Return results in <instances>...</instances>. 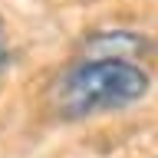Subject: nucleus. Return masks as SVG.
Listing matches in <instances>:
<instances>
[{"instance_id": "f03ea898", "label": "nucleus", "mask_w": 158, "mask_h": 158, "mask_svg": "<svg viewBox=\"0 0 158 158\" xmlns=\"http://www.w3.org/2000/svg\"><path fill=\"white\" fill-rule=\"evenodd\" d=\"M148 49V40L135 30H99L86 40L82 46V56H92V59H135L138 53Z\"/></svg>"}, {"instance_id": "7ed1b4c3", "label": "nucleus", "mask_w": 158, "mask_h": 158, "mask_svg": "<svg viewBox=\"0 0 158 158\" xmlns=\"http://www.w3.org/2000/svg\"><path fill=\"white\" fill-rule=\"evenodd\" d=\"M10 66V43H7V30H3V20H0V79Z\"/></svg>"}, {"instance_id": "f257e3e1", "label": "nucleus", "mask_w": 158, "mask_h": 158, "mask_svg": "<svg viewBox=\"0 0 158 158\" xmlns=\"http://www.w3.org/2000/svg\"><path fill=\"white\" fill-rule=\"evenodd\" d=\"M152 89V76L138 59H92L79 56V63L63 73L53 86V109L63 122H82L106 112H122L138 106Z\"/></svg>"}]
</instances>
